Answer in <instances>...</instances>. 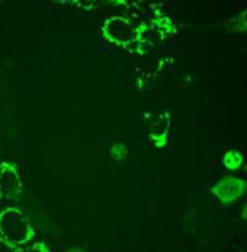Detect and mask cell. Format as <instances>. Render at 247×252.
Listing matches in <instances>:
<instances>
[{"label":"cell","instance_id":"cell-1","mask_svg":"<svg viewBox=\"0 0 247 252\" xmlns=\"http://www.w3.org/2000/svg\"><path fill=\"white\" fill-rule=\"evenodd\" d=\"M35 230L26 214L17 207H9L0 212V241L7 247L19 249L34 241Z\"/></svg>","mask_w":247,"mask_h":252},{"label":"cell","instance_id":"cell-2","mask_svg":"<svg viewBox=\"0 0 247 252\" xmlns=\"http://www.w3.org/2000/svg\"><path fill=\"white\" fill-rule=\"evenodd\" d=\"M244 192H246V182L242 178L232 177V175L224 177L220 182H217L212 187V193L224 205H230L232 202H236Z\"/></svg>","mask_w":247,"mask_h":252},{"label":"cell","instance_id":"cell-3","mask_svg":"<svg viewBox=\"0 0 247 252\" xmlns=\"http://www.w3.org/2000/svg\"><path fill=\"white\" fill-rule=\"evenodd\" d=\"M22 184L17 170L12 165L0 166V195L5 198H15L20 193Z\"/></svg>","mask_w":247,"mask_h":252},{"label":"cell","instance_id":"cell-4","mask_svg":"<svg viewBox=\"0 0 247 252\" xmlns=\"http://www.w3.org/2000/svg\"><path fill=\"white\" fill-rule=\"evenodd\" d=\"M104 34H106L111 40H115V42L124 44L133 39L135 31H133V27L129 26L128 20L116 17V19H109L106 22V26H104Z\"/></svg>","mask_w":247,"mask_h":252},{"label":"cell","instance_id":"cell-5","mask_svg":"<svg viewBox=\"0 0 247 252\" xmlns=\"http://www.w3.org/2000/svg\"><path fill=\"white\" fill-rule=\"evenodd\" d=\"M167 131H168V118L167 116H161L158 123H155L150 129V135L155 140L156 146H161L163 141L167 140Z\"/></svg>","mask_w":247,"mask_h":252},{"label":"cell","instance_id":"cell-6","mask_svg":"<svg viewBox=\"0 0 247 252\" xmlns=\"http://www.w3.org/2000/svg\"><path fill=\"white\" fill-rule=\"evenodd\" d=\"M222 165L225 166L227 170H239L242 165H244V158H242L241 153L237 150H227L222 157Z\"/></svg>","mask_w":247,"mask_h":252},{"label":"cell","instance_id":"cell-7","mask_svg":"<svg viewBox=\"0 0 247 252\" xmlns=\"http://www.w3.org/2000/svg\"><path fill=\"white\" fill-rule=\"evenodd\" d=\"M225 26L230 32H247V9L242 10L237 17L227 20Z\"/></svg>","mask_w":247,"mask_h":252},{"label":"cell","instance_id":"cell-8","mask_svg":"<svg viewBox=\"0 0 247 252\" xmlns=\"http://www.w3.org/2000/svg\"><path fill=\"white\" fill-rule=\"evenodd\" d=\"M111 158L115 161H121V160H124L128 155V148L124 146L123 143H116V145H113L111 146Z\"/></svg>","mask_w":247,"mask_h":252},{"label":"cell","instance_id":"cell-9","mask_svg":"<svg viewBox=\"0 0 247 252\" xmlns=\"http://www.w3.org/2000/svg\"><path fill=\"white\" fill-rule=\"evenodd\" d=\"M12 252H49V249H47V246L44 242H34V244H29V246L14 249Z\"/></svg>","mask_w":247,"mask_h":252},{"label":"cell","instance_id":"cell-10","mask_svg":"<svg viewBox=\"0 0 247 252\" xmlns=\"http://www.w3.org/2000/svg\"><path fill=\"white\" fill-rule=\"evenodd\" d=\"M66 252H88V251H84L83 247H69Z\"/></svg>","mask_w":247,"mask_h":252},{"label":"cell","instance_id":"cell-11","mask_svg":"<svg viewBox=\"0 0 247 252\" xmlns=\"http://www.w3.org/2000/svg\"><path fill=\"white\" fill-rule=\"evenodd\" d=\"M242 219H246V220H247V205H246V209L242 210Z\"/></svg>","mask_w":247,"mask_h":252},{"label":"cell","instance_id":"cell-12","mask_svg":"<svg viewBox=\"0 0 247 252\" xmlns=\"http://www.w3.org/2000/svg\"><path fill=\"white\" fill-rule=\"evenodd\" d=\"M246 170H247V165H246Z\"/></svg>","mask_w":247,"mask_h":252}]
</instances>
